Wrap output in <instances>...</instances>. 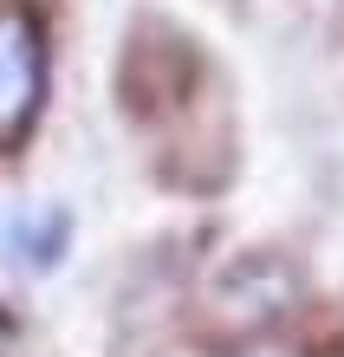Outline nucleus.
Segmentation results:
<instances>
[{
  "mask_svg": "<svg viewBox=\"0 0 344 357\" xmlns=\"http://www.w3.org/2000/svg\"><path fill=\"white\" fill-rule=\"evenodd\" d=\"M46 104V33L27 7H0V150H20Z\"/></svg>",
  "mask_w": 344,
  "mask_h": 357,
  "instance_id": "nucleus-1",
  "label": "nucleus"
},
{
  "mask_svg": "<svg viewBox=\"0 0 344 357\" xmlns=\"http://www.w3.org/2000/svg\"><path fill=\"white\" fill-rule=\"evenodd\" d=\"M72 247V215L59 202H0V266L20 280H46Z\"/></svg>",
  "mask_w": 344,
  "mask_h": 357,
  "instance_id": "nucleus-2",
  "label": "nucleus"
},
{
  "mask_svg": "<svg viewBox=\"0 0 344 357\" xmlns=\"http://www.w3.org/2000/svg\"><path fill=\"white\" fill-rule=\"evenodd\" d=\"M253 357H292V351H253Z\"/></svg>",
  "mask_w": 344,
  "mask_h": 357,
  "instance_id": "nucleus-3",
  "label": "nucleus"
}]
</instances>
